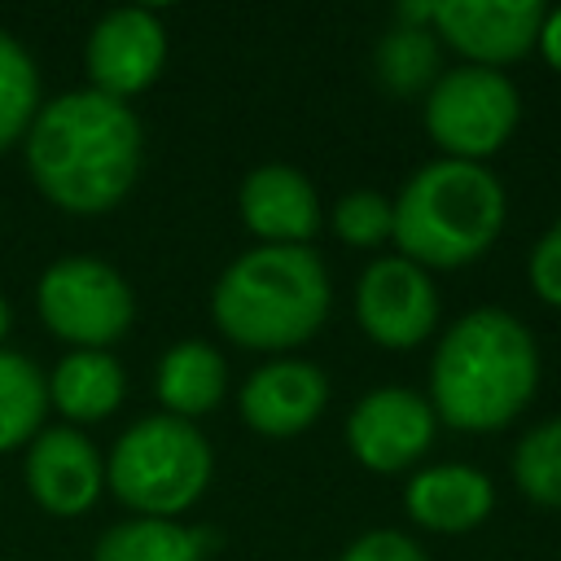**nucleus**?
Here are the masks:
<instances>
[{
    "label": "nucleus",
    "mask_w": 561,
    "mask_h": 561,
    "mask_svg": "<svg viewBox=\"0 0 561 561\" xmlns=\"http://www.w3.org/2000/svg\"><path fill=\"white\" fill-rule=\"evenodd\" d=\"M48 416V377L35 359L0 351V451L22 447L44 430Z\"/></svg>",
    "instance_id": "20"
},
{
    "label": "nucleus",
    "mask_w": 561,
    "mask_h": 561,
    "mask_svg": "<svg viewBox=\"0 0 561 561\" xmlns=\"http://www.w3.org/2000/svg\"><path fill=\"white\" fill-rule=\"evenodd\" d=\"M202 557H206L202 535L167 517H127L110 526L92 548V561H202Z\"/></svg>",
    "instance_id": "19"
},
{
    "label": "nucleus",
    "mask_w": 561,
    "mask_h": 561,
    "mask_svg": "<svg viewBox=\"0 0 561 561\" xmlns=\"http://www.w3.org/2000/svg\"><path fill=\"white\" fill-rule=\"evenodd\" d=\"M333 232L342 245L377 250V245L394 241V202L377 188H351L333 206Z\"/></svg>",
    "instance_id": "23"
},
{
    "label": "nucleus",
    "mask_w": 561,
    "mask_h": 561,
    "mask_svg": "<svg viewBox=\"0 0 561 561\" xmlns=\"http://www.w3.org/2000/svg\"><path fill=\"white\" fill-rule=\"evenodd\" d=\"M9 302H4V294H0V351H4V337H9Z\"/></svg>",
    "instance_id": "27"
},
{
    "label": "nucleus",
    "mask_w": 561,
    "mask_h": 561,
    "mask_svg": "<svg viewBox=\"0 0 561 561\" xmlns=\"http://www.w3.org/2000/svg\"><path fill=\"white\" fill-rule=\"evenodd\" d=\"M377 79L386 92L394 96H425L434 88V79L443 75V44L434 35V26H412V22H394L373 53Z\"/></svg>",
    "instance_id": "18"
},
{
    "label": "nucleus",
    "mask_w": 561,
    "mask_h": 561,
    "mask_svg": "<svg viewBox=\"0 0 561 561\" xmlns=\"http://www.w3.org/2000/svg\"><path fill=\"white\" fill-rule=\"evenodd\" d=\"M35 311L44 329L75 351H105L131 329L136 294L114 263L92 254H66L39 272Z\"/></svg>",
    "instance_id": "7"
},
{
    "label": "nucleus",
    "mask_w": 561,
    "mask_h": 561,
    "mask_svg": "<svg viewBox=\"0 0 561 561\" xmlns=\"http://www.w3.org/2000/svg\"><path fill=\"white\" fill-rule=\"evenodd\" d=\"M526 280H530L539 302L561 311V219L535 241V250L526 259Z\"/></svg>",
    "instance_id": "24"
},
{
    "label": "nucleus",
    "mask_w": 561,
    "mask_h": 561,
    "mask_svg": "<svg viewBox=\"0 0 561 561\" xmlns=\"http://www.w3.org/2000/svg\"><path fill=\"white\" fill-rule=\"evenodd\" d=\"M26 491L53 517L88 513L105 491V456L75 425H48L26 447Z\"/></svg>",
    "instance_id": "12"
},
{
    "label": "nucleus",
    "mask_w": 561,
    "mask_h": 561,
    "mask_svg": "<svg viewBox=\"0 0 561 561\" xmlns=\"http://www.w3.org/2000/svg\"><path fill=\"white\" fill-rule=\"evenodd\" d=\"M83 66H88V88L105 92L114 101H131L145 92L162 66H167V26L149 9H110L88 44H83Z\"/></svg>",
    "instance_id": "11"
},
{
    "label": "nucleus",
    "mask_w": 561,
    "mask_h": 561,
    "mask_svg": "<svg viewBox=\"0 0 561 561\" xmlns=\"http://www.w3.org/2000/svg\"><path fill=\"white\" fill-rule=\"evenodd\" d=\"M245 228L263 245H307L320 232V193L289 162H263L237 193Z\"/></svg>",
    "instance_id": "14"
},
{
    "label": "nucleus",
    "mask_w": 561,
    "mask_h": 561,
    "mask_svg": "<svg viewBox=\"0 0 561 561\" xmlns=\"http://www.w3.org/2000/svg\"><path fill=\"white\" fill-rule=\"evenodd\" d=\"M543 13L539 0H434L430 26L438 44L465 57V66L504 70L539 44Z\"/></svg>",
    "instance_id": "10"
},
{
    "label": "nucleus",
    "mask_w": 561,
    "mask_h": 561,
    "mask_svg": "<svg viewBox=\"0 0 561 561\" xmlns=\"http://www.w3.org/2000/svg\"><path fill=\"white\" fill-rule=\"evenodd\" d=\"M403 508L416 526L434 535L478 530L495 508V486L473 465H425L403 486Z\"/></svg>",
    "instance_id": "15"
},
{
    "label": "nucleus",
    "mask_w": 561,
    "mask_h": 561,
    "mask_svg": "<svg viewBox=\"0 0 561 561\" xmlns=\"http://www.w3.org/2000/svg\"><path fill=\"white\" fill-rule=\"evenodd\" d=\"M324 403H329V377L311 359H298V355H276L259 364L237 390L241 421L267 438H294L311 430Z\"/></svg>",
    "instance_id": "13"
},
{
    "label": "nucleus",
    "mask_w": 561,
    "mask_h": 561,
    "mask_svg": "<svg viewBox=\"0 0 561 561\" xmlns=\"http://www.w3.org/2000/svg\"><path fill=\"white\" fill-rule=\"evenodd\" d=\"M329 316V272L311 245H254L237 254L215 289V329L245 351H294Z\"/></svg>",
    "instance_id": "3"
},
{
    "label": "nucleus",
    "mask_w": 561,
    "mask_h": 561,
    "mask_svg": "<svg viewBox=\"0 0 561 561\" xmlns=\"http://www.w3.org/2000/svg\"><path fill=\"white\" fill-rule=\"evenodd\" d=\"M513 482L530 504L561 508V416L539 421L513 451Z\"/></svg>",
    "instance_id": "22"
},
{
    "label": "nucleus",
    "mask_w": 561,
    "mask_h": 561,
    "mask_svg": "<svg viewBox=\"0 0 561 561\" xmlns=\"http://www.w3.org/2000/svg\"><path fill=\"white\" fill-rule=\"evenodd\" d=\"M153 394L162 403L167 416L180 421H197L206 412H215L228 394V359L219 346L202 342V337H184L171 342L153 368Z\"/></svg>",
    "instance_id": "16"
},
{
    "label": "nucleus",
    "mask_w": 561,
    "mask_h": 561,
    "mask_svg": "<svg viewBox=\"0 0 561 561\" xmlns=\"http://www.w3.org/2000/svg\"><path fill=\"white\" fill-rule=\"evenodd\" d=\"M127 399V373L110 351H66L48 377V403L79 430L105 421Z\"/></svg>",
    "instance_id": "17"
},
{
    "label": "nucleus",
    "mask_w": 561,
    "mask_h": 561,
    "mask_svg": "<svg viewBox=\"0 0 561 561\" xmlns=\"http://www.w3.org/2000/svg\"><path fill=\"white\" fill-rule=\"evenodd\" d=\"M210 473L215 456L206 434L167 412L131 421L105 456V486L123 508H131V517L175 522L202 500Z\"/></svg>",
    "instance_id": "5"
},
{
    "label": "nucleus",
    "mask_w": 561,
    "mask_h": 561,
    "mask_svg": "<svg viewBox=\"0 0 561 561\" xmlns=\"http://www.w3.org/2000/svg\"><path fill=\"white\" fill-rule=\"evenodd\" d=\"M522 118L517 83L504 70L486 66H451L434 79L421 105L425 136L443 149V158L486 162L513 136Z\"/></svg>",
    "instance_id": "6"
},
{
    "label": "nucleus",
    "mask_w": 561,
    "mask_h": 561,
    "mask_svg": "<svg viewBox=\"0 0 561 561\" xmlns=\"http://www.w3.org/2000/svg\"><path fill=\"white\" fill-rule=\"evenodd\" d=\"M438 285L403 254L373 259L355 280V324L386 351H412L438 329Z\"/></svg>",
    "instance_id": "8"
},
{
    "label": "nucleus",
    "mask_w": 561,
    "mask_h": 561,
    "mask_svg": "<svg viewBox=\"0 0 561 561\" xmlns=\"http://www.w3.org/2000/svg\"><path fill=\"white\" fill-rule=\"evenodd\" d=\"M438 430V416L425 394L408 386L368 390L346 416V447L373 473H403L421 465Z\"/></svg>",
    "instance_id": "9"
},
{
    "label": "nucleus",
    "mask_w": 561,
    "mask_h": 561,
    "mask_svg": "<svg viewBox=\"0 0 561 561\" xmlns=\"http://www.w3.org/2000/svg\"><path fill=\"white\" fill-rule=\"evenodd\" d=\"M539 386L535 333L504 307L456 316L430 359V408L465 434H495L526 412Z\"/></svg>",
    "instance_id": "2"
},
{
    "label": "nucleus",
    "mask_w": 561,
    "mask_h": 561,
    "mask_svg": "<svg viewBox=\"0 0 561 561\" xmlns=\"http://www.w3.org/2000/svg\"><path fill=\"white\" fill-rule=\"evenodd\" d=\"M394 202V245L416 267H465L504 232L508 197L486 162L434 158L408 175Z\"/></svg>",
    "instance_id": "4"
},
{
    "label": "nucleus",
    "mask_w": 561,
    "mask_h": 561,
    "mask_svg": "<svg viewBox=\"0 0 561 561\" xmlns=\"http://www.w3.org/2000/svg\"><path fill=\"white\" fill-rule=\"evenodd\" d=\"M39 105V70L31 53L18 44V35L0 26V153L26 136Z\"/></svg>",
    "instance_id": "21"
},
{
    "label": "nucleus",
    "mask_w": 561,
    "mask_h": 561,
    "mask_svg": "<svg viewBox=\"0 0 561 561\" xmlns=\"http://www.w3.org/2000/svg\"><path fill=\"white\" fill-rule=\"evenodd\" d=\"M539 53H543V61L561 75V9H548L543 13V26H539V44H535Z\"/></svg>",
    "instance_id": "26"
},
{
    "label": "nucleus",
    "mask_w": 561,
    "mask_h": 561,
    "mask_svg": "<svg viewBox=\"0 0 561 561\" xmlns=\"http://www.w3.org/2000/svg\"><path fill=\"white\" fill-rule=\"evenodd\" d=\"M22 149L35 188L57 210L105 215L131 193L140 175L145 131L127 101L70 88L39 105Z\"/></svg>",
    "instance_id": "1"
},
{
    "label": "nucleus",
    "mask_w": 561,
    "mask_h": 561,
    "mask_svg": "<svg viewBox=\"0 0 561 561\" xmlns=\"http://www.w3.org/2000/svg\"><path fill=\"white\" fill-rule=\"evenodd\" d=\"M337 561H430V557L403 530H364L359 539L346 543V552Z\"/></svg>",
    "instance_id": "25"
}]
</instances>
